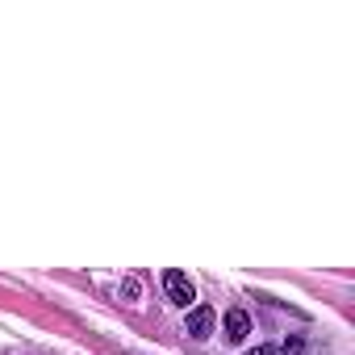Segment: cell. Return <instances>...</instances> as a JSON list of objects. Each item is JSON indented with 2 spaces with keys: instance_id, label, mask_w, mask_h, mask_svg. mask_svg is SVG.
I'll use <instances>...</instances> for the list:
<instances>
[{
  "instance_id": "obj_1",
  "label": "cell",
  "mask_w": 355,
  "mask_h": 355,
  "mask_svg": "<svg viewBox=\"0 0 355 355\" xmlns=\"http://www.w3.org/2000/svg\"><path fill=\"white\" fill-rule=\"evenodd\" d=\"M163 293H167L171 305H184V309H189V301H197V288H193V280L180 268H167L163 272Z\"/></svg>"
},
{
  "instance_id": "obj_2",
  "label": "cell",
  "mask_w": 355,
  "mask_h": 355,
  "mask_svg": "<svg viewBox=\"0 0 355 355\" xmlns=\"http://www.w3.org/2000/svg\"><path fill=\"white\" fill-rule=\"evenodd\" d=\"M214 322H218V313L209 305H193L189 309V322H184V334L189 338H209L214 334Z\"/></svg>"
},
{
  "instance_id": "obj_3",
  "label": "cell",
  "mask_w": 355,
  "mask_h": 355,
  "mask_svg": "<svg viewBox=\"0 0 355 355\" xmlns=\"http://www.w3.org/2000/svg\"><path fill=\"white\" fill-rule=\"evenodd\" d=\"M222 334H226V343H243V338L251 334V313H247V309H226Z\"/></svg>"
},
{
  "instance_id": "obj_4",
  "label": "cell",
  "mask_w": 355,
  "mask_h": 355,
  "mask_svg": "<svg viewBox=\"0 0 355 355\" xmlns=\"http://www.w3.org/2000/svg\"><path fill=\"white\" fill-rule=\"evenodd\" d=\"M117 297H125V301H138V297H142V284H138V276H125V280H121V288H117Z\"/></svg>"
},
{
  "instance_id": "obj_5",
  "label": "cell",
  "mask_w": 355,
  "mask_h": 355,
  "mask_svg": "<svg viewBox=\"0 0 355 355\" xmlns=\"http://www.w3.org/2000/svg\"><path fill=\"white\" fill-rule=\"evenodd\" d=\"M276 355H305V338H301V334H293V338H284V347H280Z\"/></svg>"
},
{
  "instance_id": "obj_6",
  "label": "cell",
  "mask_w": 355,
  "mask_h": 355,
  "mask_svg": "<svg viewBox=\"0 0 355 355\" xmlns=\"http://www.w3.org/2000/svg\"><path fill=\"white\" fill-rule=\"evenodd\" d=\"M247 355H276V347H255V351H247Z\"/></svg>"
}]
</instances>
